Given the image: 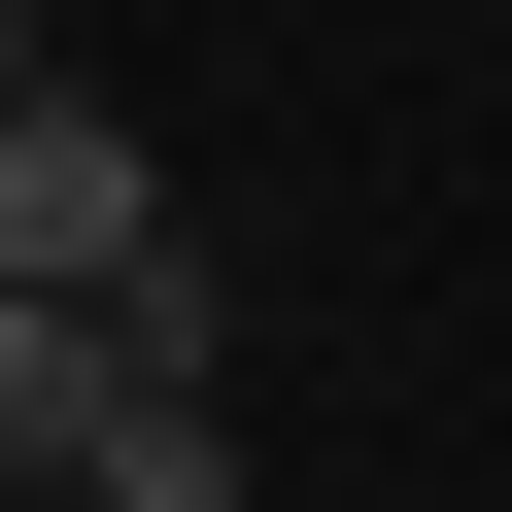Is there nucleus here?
I'll list each match as a JSON object with an SVG mask.
<instances>
[{
    "instance_id": "f257e3e1",
    "label": "nucleus",
    "mask_w": 512,
    "mask_h": 512,
    "mask_svg": "<svg viewBox=\"0 0 512 512\" xmlns=\"http://www.w3.org/2000/svg\"><path fill=\"white\" fill-rule=\"evenodd\" d=\"M137 274H171L137 103H0V308H137Z\"/></svg>"
},
{
    "instance_id": "f03ea898",
    "label": "nucleus",
    "mask_w": 512,
    "mask_h": 512,
    "mask_svg": "<svg viewBox=\"0 0 512 512\" xmlns=\"http://www.w3.org/2000/svg\"><path fill=\"white\" fill-rule=\"evenodd\" d=\"M103 376H137L103 308H0V478H103Z\"/></svg>"
},
{
    "instance_id": "7ed1b4c3",
    "label": "nucleus",
    "mask_w": 512,
    "mask_h": 512,
    "mask_svg": "<svg viewBox=\"0 0 512 512\" xmlns=\"http://www.w3.org/2000/svg\"><path fill=\"white\" fill-rule=\"evenodd\" d=\"M103 512H239V376H103Z\"/></svg>"
},
{
    "instance_id": "20e7f679",
    "label": "nucleus",
    "mask_w": 512,
    "mask_h": 512,
    "mask_svg": "<svg viewBox=\"0 0 512 512\" xmlns=\"http://www.w3.org/2000/svg\"><path fill=\"white\" fill-rule=\"evenodd\" d=\"M0 103H69V35H35V0H0Z\"/></svg>"
}]
</instances>
